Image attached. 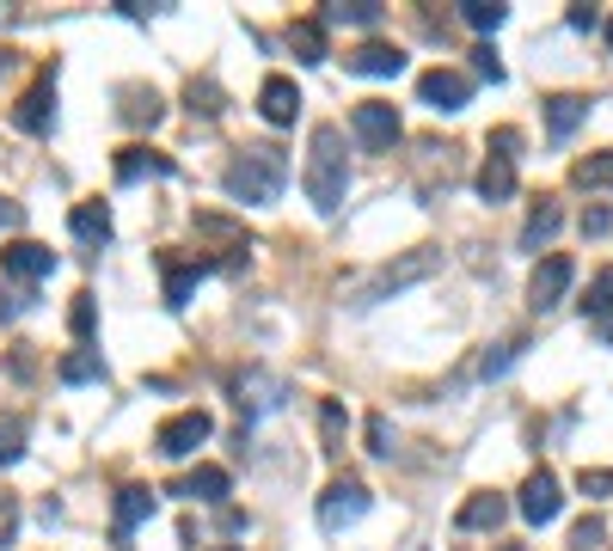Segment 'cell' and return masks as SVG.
I'll return each instance as SVG.
<instances>
[{
	"label": "cell",
	"mask_w": 613,
	"mask_h": 551,
	"mask_svg": "<svg viewBox=\"0 0 613 551\" xmlns=\"http://www.w3.org/2000/svg\"><path fill=\"white\" fill-rule=\"evenodd\" d=\"M417 98H424L429 111H441V117H454V111H467L472 80L454 74V67H424V74H417Z\"/></svg>",
	"instance_id": "52a82bcc"
},
{
	"label": "cell",
	"mask_w": 613,
	"mask_h": 551,
	"mask_svg": "<svg viewBox=\"0 0 613 551\" xmlns=\"http://www.w3.org/2000/svg\"><path fill=\"white\" fill-rule=\"evenodd\" d=\"M221 184H227V197L233 202H277L282 184H289V159H282V147H270V142L240 147Z\"/></svg>",
	"instance_id": "7a4b0ae2"
},
{
	"label": "cell",
	"mask_w": 613,
	"mask_h": 551,
	"mask_svg": "<svg viewBox=\"0 0 613 551\" xmlns=\"http://www.w3.org/2000/svg\"><path fill=\"white\" fill-rule=\"evenodd\" d=\"M460 19H467L472 31H485V38H491V31L509 19V7H497V0H467V7H460Z\"/></svg>",
	"instance_id": "f546056e"
},
{
	"label": "cell",
	"mask_w": 613,
	"mask_h": 551,
	"mask_svg": "<svg viewBox=\"0 0 613 551\" xmlns=\"http://www.w3.org/2000/svg\"><path fill=\"white\" fill-rule=\"evenodd\" d=\"M436 270H441V251L436 246H417V251H405V258L381 263V270H374L368 282L356 289V301H350V306H381V301L405 294L412 282H424V276H436Z\"/></svg>",
	"instance_id": "3957f363"
},
{
	"label": "cell",
	"mask_w": 613,
	"mask_h": 551,
	"mask_svg": "<svg viewBox=\"0 0 613 551\" xmlns=\"http://www.w3.org/2000/svg\"><path fill=\"white\" fill-rule=\"evenodd\" d=\"M19 227H25V209L13 197H0V233H19Z\"/></svg>",
	"instance_id": "b9f144b4"
},
{
	"label": "cell",
	"mask_w": 613,
	"mask_h": 551,
	"mask_svg": "<svg viewBox=\"0 0 613 551\" xmlns=\"http://www.w3.org/2000/svg\"><path fill=\"white\" fill-rule=\"evenodd\" d=\"M227 490H233V478L221 472V466H197V472L178 485V497H197V502H221Z\"/></svg>",
	"instance_id": "603a6c76"
},
{
	"label": "cell",
	"mask_w": 613,
	"mask_h": 551,
	"mask_svg": "<svg viewBox=\"0 0 613 551\" xmlns=\"http://www.w3.org/2000/svg\"><path fill=\"white\" fill-rule=\"evenodd\" d=\"M320 25H381V7L374 0H332L320 13Z\"/></svg>",
	"instance_id": "cb8c5ba5"
},
{
	"label": "cell",
	"mask_w": 613,
	"mask_h": 551,
	"mask_svg": "<svg viewBox=\"0 0 613 551\" xmlns=\"http://www.w3.org/2000/svg\"><path fill=\"white\" fill-rule=\"evenodd\" d=\"M7 62H13V55H7V50H0V74H7Z\"/></svg>",
	"instance_id": "f6af8a7d"
},
{
	"label": "cell",
	"mask_w": 613,
	"mask_h": 551,
	"mask_svg": "<svg viewBox=\"0 0 613 551\" xmlns=\"http://www.w3.org/2000/svg\"><path fill=\"white\" fill-rule=\"evenodd\" d=\"M13 123H19L25 135H43V129H50V123H55V74H43L38 86H31L25 98H19Z\"/></svg>",
	"instance_id": "2e32d148"
},
{
	"label": "cell",
	"mask_w": 613,
	"mask_h": 551,
	"mask_svg": "<svg viewBox=\"0 0 613 551\" xmlns=\"http://www.w3.org/2000/svg\"><path fill=\"white\" fill-rule=\"evenodd\" d=\"M601 539H607V521H601V514H583V521L571 527V551H601Z\"/></svg>",
	"instance_id": "e575fe53"
},
{
	"label": "cell",
	"mask_w": 613,
	"mask_h": 551,
	"mask_svg": "<svg viewBox=\"0 0 613 551\" xmlns=\"http://www.w3.org/2000/svg\"><path fill=\"white\" fill-rule=\"evenodd\" d=\"M123 98H129V105H123V123H135V129H142V123H147V129H154V123H160L166 117V98H160V92H154V86H135V92H123Z\"/></svg>",
	"instance_id": "d4e9b609"
},
{
	"label": "cell",
	"mask_w": 613,
	"mask_h": 551,
	"mask_svg": "<svg viewBox=\"0 0 613 551\" xmlns=\"http://www.w3.org/2000/svg\"><path fill=\"white\" fill-rule=\"evenodd\" d=\"M344 67L350 74H368V80H393V74H405V50L399 43H362V50L344 55Z\"/></svg>",
	"instance_id": "5bb4252c"
},
{
	"label": "cell",
	"mask_w": 613,
	"mask_h": 551,
	"mask_svg": "<svg viewBox=\"0 0 613 551\" xmlns=\"http://www.w3.org/2000/svg\"><path fill=\"white\" fill-rule=\"evenodd\" d=\"M147 514H154V490H147V485H123L117 490V533H135Z\"/></svg>",
	"instance_id": "7402d4cb"
},
{
	"label": "cell",
	"mask_w": 613,
	"mask_h": 551,
	"mask_svg": "<svg viewBox=\"0 0 613 551\" xmlns=\"http://www.w3.org/2000/svg\"><path fill=\"white\" fill-rule=\"evenodd\" d=\"M13 533H19V502H13V497H0V545H7Z\"/></svg>",
	"instance_id": "7bdbcfd3"
},
{
	"label": "cell",
	"mask_w": 613,
	"mask_h": 551,
	"mask_svg": "<svg viewBox=\"0 0 613 551\" xmlns=\"http://www.w3.org/2000/svg\"><path fill=\"white\" fill-rule=\"evenodd\" d=\"M368 454H393V429H387V417H368Z\"/></svg>",
	"instance_id": "f35d334b"
},
{
	"label": "cell",
	"mask_w": 613,
	"mask_h": 551,
	"mask_svg": "<svg viewBox=\"0 0 613 551\" xmlns=\"http://www.w3.org/2000/svg\"><path fill=\"white\" fill-rule=\"evenodd\" d=\"M601 233H613V209H607V202L583 209V239H601Z\"/></svg>",
	"instance_id": "74e56055"
},
{
	"label": "cell",
	"mask_w": 613,
	"mask_h": 551,
	"mask_svg": "<svg viewBox=\"0 0 613 551\" xmlns=\"http://www.w3.org/2000/svg\"><path fill=\"white\" fill-rule=\"evenodd\" d=\"M516 147H521V129H491V154L497 159H516Z\"/></svg>",
	"instance_id": "60d3db41"
},
{
	"label": "cell",
	"mask_w": 613,
	"mask_h": 551,
	"mask_svg": "<svg viewBox=\"0 0 613 551\" xmlns=\"http://www.w3.org/2000/svg\"><path fill=\"white\" fill-rule=\"evenodd\" d=\"M160 270H166V306H185L190 301V289H197L209 270H227L221 258H197V263H185V258H173V251H160Z\"/></svg>",
	"instance_id": "7c38bea8"
},
{
	"label": "cell",
	"mask_w": 613,
	"mask_h": 551,
	"mask_svg": "<svg viewBox=\"0 0 613 551\" xmlns=\"http://www.w3.org/2000/svg\"><path fill=\"white\" fill-rule=\"evenodd\" d=\"M571 282H576L571 258H540V263H533V276H528V306H533V313H552V306L571 294Z\"/></svg>",
	"instance_id": "ba28073f"
},
{
	"label": "cell",
	"mask_w": 613,
	"mask_h": 551,
	"mask_svg": "<svg viewBox=\"0 0 613 551\" xmlns=\"http://www.w3.org/2000/svg\"><path fill=\"white\" fill-rule=\"evenodd\" d=\"M93 325H98V306H93V294H74V306H67V331L74 337H93Z\"/></svg>",
	"instance_id": "836d02e7"
},
{
	"label": "cell",
	"mask_w": 613,
	"mask_h": 551,
	"mask_svg": "<svg viewBox=\"0 0 613 551\" xmlns=\"http://www.w3.org/2000/svg\"><path fill=\"white\" fill-rule=\"evenodd\" d=\"M301 190L320 215L344 209V190H350V159H344V129L337 123H313V154H306L301 171Z\"/></svg>",
	"instance_id": "6da1fadb"
},
{
	"label": "cell",
	"mask_w": 613,
	"mask_h": 551,
	"mask_svg": "<svg viewBox=\"0 0 613 551\" xmlns=\"http://www.w3.org/2000/svg\"><path fill=\"white\" fill-rule=\"evenodd\" d=\"M173 159L154 154V147H123L117 154V184H142V178H173Z\"/></svg>",
	"instance_id": "e0dca14e"
},
{
	"label": "cell",
	"mask_w": 613,
	"mask_h": 551,
	"mask_svg": "<svg viewBox=\"0 0 613 551\" xmlns=\"http://www.w3.org/2000/svg\"><path fill=\"white\" fill-rule=\"evenodd\" d=\"M209 435H215L209 410H178V417H166L160 429H154V447H160L166 459H190Z\"/></svg>",
	"instance_id": "8992f818"
},
{
	"label": "cell",
	"mask_w": 613,
	"mask_h": 551,
	"mask_svg": "<svg viewBox=\"0 0 613 551\" xmlns=\"http://www.w3.org/2000/svg\"><path fill=\"white\" fill-rule=\"evenodd\" d=\"M559 221H564V215H559V202H540V209L528 215V227H521V251H540L552 233H559Z\"/></svg>",
	"instance_id": "484cf974"
},
{
	"label": "cell",
	"mask_w": 613,
	"mask_h": 551,
	"mask_svg": "<svg viewBox=\"0 0 613 551\" xmlns=\"http://www.w3.org/2000/svg\"><path fill=\"white\" fill-rule=\"evenodd\" d=\"M25 435H31L25 417H0V466H13V459L25 454Z\"/></svg>",
	"instance_id": "4dcf8cb0"
},
{
	"label": "cell",
	"mask_w": 613,
	"mask_h": 551,
	"mask_svg": "<svg viewBox=\"0 0 613 551\" xmlns=\"http://www.w3.org/2000/svg\"><path fill=\"white\" fill-rule=\"evenodd\" d=\"M607 43H613V19H607Z\"/></svg>",
	"instance_id": "7dc6e473"
},
{
	"label": "cell",
	"mask_w": 613,
	"mask_h": 551,
	"mask_svg": "<svg viewBox=\"0 0 613 551\" xmlns=\"http://www.w3.org/2000/svg\"><path fill=\"white\" fill-rule=\"evenodd\" d=\"M185 111H190V117H202V123H215V117H221V86H215V80H190V86H185Z\"/></svg>",
	"instance_id": "4316f807"
},
{
	"label": "cell",
	"mask_w": 613,
	"mask_h": 551,
	"mask_svg": "<svg viewBox=\"0 0 613 551\" xmlns=\"http://www.w3.org/2000/svg\"><path fill=\"white\" fill-rule=\"evenodd\" d=\"M282 398H289V386H282V374H270V367H246L240 381H233V405H240L246 417H258V410H277Z\"/></svg>",
	"instance_id": "9c48e42d"
},
{
	"label": "cell",
	"mask_w": 613,
	"mask_h": 551,
	"mask_svg": "<svg viewBox=\"0 0 613 551\" xmlns=\"http://www.w3.org/2000/svg\"><path fill=\"white\" fill-rule=\"evenodd\" d=\"M516 355H521V343H497V350H485V355H479V381H497V374H503Z\"/></svg>",
	"instance_id": "d590c367"
},
{
	"label": "cell",
	"mask_w": 613,
	"mask_h": 551,
	"mask_svg": "<svg viewBox=\"0 0 613 551\" xmlns=\"http://www.w3.org/2000/svg\"><path fill=\"white\" fill-rule=\"evenodd\" d=\"M215 551H240V545H215Z\"/></svg>",
	"instance_id": "bcb514c9"
},
{
	"label": "cell",
	"mask_w": 613,
	"mask_h": 551,
	"mask_svg": "<svg viewBox=\"0 0 613 551\" xmlns=\"http://www.w3.org/2000/svg\"><path fill=\"white\" fill-rule=\"evenodd\" d=\"M368 485H362V478H332V485H325V497H320V527L325 533H344L350 521H362V514H368Z\"/></svg>",
	"instance_id": "5b68a950"
},
{
	"label": "cell",
	"mask_w": 613,
	"mask_h": 551,
	"mask_svg": "<svg viewBox=\"0 0 613 551\" xmlns=\"http://www.w3.org/2000/svg\"><path fill=\"white\" fill-rule=\"evenodd\" d=\"M564 19H571V31H595V25H601V13H595V7H571Z\"/></svg>",
	"instance_id": "ee69618b"
},
{
	"label": "cell",
	"mask_w": 613,
	"mask_h": 551,
	"mask_svg": "<svg viewBox=\"0 0 613 551\" xmlns=\"http://www.w3.org/2000/svg\"><path fill=\"white\" fill-rule=\"evenodd\" d=\"M472 184H479V197L485 202H509V197H516V159H485V166H479V178H472Z\"/></svg>",
	"instance_id": "ffe728a7"
},
{
	"label": "cell",
	"mask_w": 613,
	"mask_h": 551,
	"mask_svg": "<svg viewBox=\"0 0 613 551\" xmlns=\"http://www.w3.org/2000/svg\"><path fill=\"white\" fill-rule=\"evenodd\" d=\"M289 50H294V62H306V67L325 62V55H332V50H325V25H320V19H294V25H289Z\"/></svg>",
	"instance_id": "44dd1931"
},
{
	"label": "cell",
	"mask_w": 613,
	"mask_h": 551,
	"mask_svg": "<svg viewBox=\"0 0 613 551\" xmlns=\"http://www.w3.org/2000/svg\"><path fill=\"white\" fill-rule=\"evenodd\" d=\"M576 490H583V497H613V472H607V466H583Z\"/></svg>",
	"instance_id": "8d00e7d4"
},
{
	"label": "cell",
	"mask_w": 613,
	"mask_h": 551,
	"mask_svg": "<svg viewBox=\"0 0 613 551\" xmlns=\"http://www.w3.org/2000/svg\"><path fill=\"white\" fill-rule=\"evenodd\" d=\"M350 135L362 142V154H387V147L405 135V123L387 98H368V105H356V117H350Z\"/></svg>",
	"instance_id": "277c9868"
},
{
	"label": "cell",
	"mask_w": 613,
	"mask_h": 551,
	"mask_svg": "<svg viewBox=\"0 0 613 551\" xmlns=\"http://www.w3.org/2000/svg\"><path fill=\"white\" fill-rule=\"evenodd\" d=\"M258 111H264V123H294L301 117V86H294L289 74H270L264 86H258Z\"/></svg>",
	"instance_id": "9a60e30c"
},
{
	"label": "cell",
	"mask_w": 613,
	"mask_h": 551,
	"mask_svg": "<svg viewBox=\"0 0 613 551\" xmlns=\"http://www.w3.org/2000/svg\"><path fill=\"white\" fill-rule=\"evenodd\" d=\"M589 319H613V270H601L595 282H589V301H583Z\"/></svg>",
	"instance_id": "d6a6232c"
},
{
	"label": "cell",
	"mask_w": 613,
	"mask_h": 551,
	"mask_svg": "<svg viewBox=\"0 0 613 551\" xmlns=\"http://www.w3.org/2000/svg\"><path fill=\"white\" fill-rule=\"evenodd\" d=\"M320 435H325V454H344V405L337 398L320 405Z\"/></svg>",
	"instance_id": "1f68e13d"
},
{
	"label": "cell",
	"mask_w": 613,
	"mask_h": 551,
	"mask_svg": "<svg viewBox=\"0 0 613 551\" xmlns=\"http://www.w3.org/2000/svg\"><path fill=\"white\" fill-rule=\"evenodd\" d=\"M521 521H533V527H547V521H559V509H564V497H559V478L540 466V472H528V485H521Z\"/></svg>",
	"instance_id": "30bf717a"
},
{
	"label": "cell",
	"mask_w": 613,
	"mask_h": 551,
	"mask_svg": "<svg viewBox=\"0 0 613 551\" xmlns=\"http://www.w3.org/2000/svg\"><path fill=\"white\" fill-rule=\"evenodd\" d=\"M583 117H589V98H576V92H559V98H547V129H552V142H571Z\"/></svg>",
	"instance_id": "d6986e66"
},
{
	"label": "cell",
	"mask_w": 613,
	"mask_h": 551,
	"mask_svg": "<svg viewBox=\"0 0 613 551\" xmlns=\"http://www.w3.org/2000/svg\"><path fill=\"white\" fill-rule=\"evenodd\" d=\"M497 551H521V545H497Z\"/></svg>",
	"instance_id": "c3c4849f"
},
{
	"label": "cell",
	"mask_w": 613,
	"mask_h": 551,
	"mask_svg": "<svg viewBox=\"0 0 613 551\" xmlns=\"http://www.w3.org/2000/svg\"><path fill=\"white\" fill-rule=\"evenodd\" d=\"M472 67H479V74L491 80V86H497V80H503V62H497V55H491V43H479V50H472Z\"/></svg>",
	"instance_id": "ab89813d"
},
{
	"label": "cell",
	"mask_w": 613,
	"mask_h": 551,
	"mask_svg": "<svg viewBox=\"0 0 613 551\" xmlns=\"http://www.w3.org/2000/svg\"><path fill=\"white\" fill-rule=\"evenodd\" d=\"M67 386H86V381H105V362H98V350H74L62 355V367H55Z\"/></svg>",
	"instance_id": "83f0119b"
},
{
	"label": "cell",
	"mask_w": 613,
	"mask_h": 551,
	"mask_svg": "<svg viewBox=\"0 0 613 551\" xmlns=\"http://www.w3.org/2000/svg\"><path fill=\"white\" fill-rule=\"evenodd\" d=\"M67 227H74V239H81V246H111V209L105 202H74V209H67Z\"/></svg>",
	"instance_id": "ac0fdd59"
},
{
	"label": "cell",
	"mask_w": 613,
	"mask_h": 551,
	"mask_svg": "<svg viewBox=\"0 0 613 551\" xmlns=\"http://www.w3.org/2000/svg\"><path fill=\"white\" fill-rule=\"evenodd\" d=\"M576 184H583V190H613V147L576 159Z\"/></svg>",
	"instance_id": "f1b7e54d"
},
{
	"label": "cell",
	"mask_w": 613,
	"mask_h": 551,
	"mask_svg": "<svg viewBox=\"0 0 613 551\" xmlns=\"http://www.w3.org/2000/svg\"><path fill=\"white\" fill-rule=\"evenodd\" d=\"M0 270L31 289V282H43V276L55 270V251H50V246H38V239H13V246L0 251Z\"/></svg>",
	"instance_id": "8fae6325"
},
{
	"label": "cell",
	"mask_w": 613,
	"mask_h": 551,
	"mask_svg": "<svg viewBox=\"0 0 613 551\" xmlns=\"http://www.w3.org/2000/svg\"><path fill=\"white\" fill-rule=\"evenodd\" d=\"M503 521H509V502L497 497V490H472V497L460 502V514H454L460 533H497Z\"/></svg>",
	"instance_id": "4fadbf2b"
}]
</instances>
